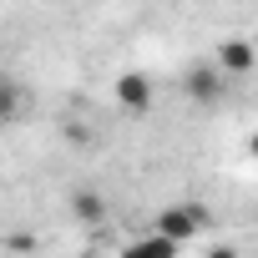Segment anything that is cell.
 <instances>
[{
  "mask_svg": "<svg viewBox=\"0 0 258 258\" xmlns=\"http://www.w3.org/2000/svg\"><path fill=\"white\" fill-rule=\"evenodd\" d=\"M208 223H213V213H208L203 203H172V208H162V213H157V223H152V228H157V233H167L172 243H192Z\"/></svg>",
  "mask_w": 258,
  "mask_h": 258,
  "instance_id": "obj_1",
  "label": "cell"
},
{
  "mask_svg": "<svg viewBox=\"0 0 258 258\" xmlns=\"http://www.w3.org/2000/svg\"><path fill=\"white\" fill-rule=\"evenodd\" d=\"M111 91H116L121 111H132V116H147V111H152V81H147L142 71H121Z\"/></svg>",
  "mask_w": 258,
  "mask_h": 258,
  "instance_id": "obj_2",
  "label": "cell"
},
{
  "mask_svg": "<svg viewBox=\"0 0 258 258\" xmlns=\"http://www.w3.org/2000/svg\"><path fill=\"white\" fill-rule=\"evenodd\" d=\"M223 81H228V71H223V66H192V71L182 76L187 96H192V101H203V106L223 101Z\"/></svg>",
  "mask_w": 258,
  "mask_h": 258,
  "instance_id": "obj_3",
  "label": "cell"
},
{
  "mask_svg": "<svg viewBox=\"0 0 258 258\" xmlns=\"http://www.w3.org/2000/svg\"><path fill=\"white\" fill-rule=\"evenodd\" d=\"M218 66H223L228 76H248V71L258 66V51H253L243 36H233V41H223V46H218Z\"/></svg>",
  "mask_w": 258,
  "mask_h": 258,
  "instance_id": "obj_4",
  "label": "cell"
},
{
  "mask_svg": "<svg viewBox=\"0 0 258 258\" xmlns=\"http://www.w3.org/2000/svg\"><path fill=\"white\" fill-rule=\"evenodd\" d=\"M177 248H182V243H172L167 233H157V228H152L147 238L126 243V248H121V258H177Z\"/></svg>",
  "mask_w": 258,
  "mask_h": 258,
  "instance_id": "obj_5",
  "label": "cell"
},
{
  "mask_svg": "<svg viewBox=\"0 0 258 258\" xmlns=\"http://www.w3.org/2000/svg\"><path fill=\"white\" fill-rule=\"evenodd\" d=\"M71 218H76V223H86V228H96V223L106 218L101 192H96V187H76V192H71Z\"/></svg>",
  "mask_w": 258,
  "mask_h": 258,
  "instance_id": "obj_6",
  "label": "cell"
},
{
  "mask_svg": "<svg viewBox=\"0 0 258 258\" xmlns=\"http://www.w3.org/2000/svg\"><path fill=\"white\" fill-rule=\"evenodd\" d=\"M0 116H6V121H21V116H26V96H21L16 81L0 86Z\"/></svg>",
  "mask_w": 258,
  "mask_h": 258,
  "instance_id": "obj_7",
  "label": "cell"
},
{
  "mask_svg": "<svg viewBox=\"0 0 258 258\" xmlns=\"http://www.w3.org/2000/svg\"><path fill=\"white\" fill-rule=\"evenodd\" d=\"M66 137H71V142H91V132H86L81 121H66Z\"/></svg>",
  "mask_w": 258,
  "mask_h": 258,
  "instance_id": "obj_8",
  "label": "cell"
},
{
  "mask_svg": "<svg viewBox=\"0 0 258 258\" xmlns=\"http://www.w3.org/2000/svg\"><path fill=\"white\" fill-rule=\"evenodd\" d=\"M208 258H238V248H228V243H223V248H213Z\"/></svg>",
  "mask_w": 258,
  "mask_h": 258,
  "instance_id": "obj_9",
  "label": "cell"
},
{
  "mask_svg": "<svg viewBox=\"0 0 258 258\" xmlns=\"http://www.w3.org/2000/svg\"><path fill=\"white\" fill-rule=\"evenodd\" d=\"M248 157H258V132H253V137H248Z\"/></svg>",
  "mask_w": 258,
  "mask_h": 258,
  "instance_id": "obj_10",
  "label": "cell"
}]
</instances>
